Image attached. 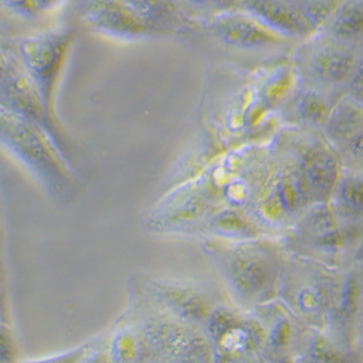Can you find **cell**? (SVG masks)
Listing matches in <instances>:
<instances>
[{
  "instance_id": "obj_1",
  "label": "cell",
  "mask_w": 363,
  "mask_h": 363,
  "mask_svg": "<svg viewBox=\"0 0 363 363\" xmlns=\"http://www.w3.org/2000/svg\"><path fill=\"white\" fill-rule=\"evenodd\" d=\"M220 264L233 292L245 302H260L277 282L278 260L260 245L228 247L221 253Z\"/></svg>"
},
{
  "instance_id": "obj_2",
  "label": "cell",
  "mask_w": 363,
  "mask_h": 363,
  "mask_svg": "<svg viewBox=\"0 0 363 363\" xmlns=\"http://www.w3.org/2000/svg\"><path fill=\"white\" fill-rule=\"evenodd\" d=\"M72 40L70 29H48L23 38L19 44L22 69L35 86L45 109L51 105L54 86Z\"/></svg>"
},
{
  "instance_id": "obj_3",
  "label": "cell",
  "mask_w": 363,
  "mask_h": 363,
  "mask_svg": "<svg viewBox=\"0 0 363 363\" xmlns=\"http://www.w3.org/2000/svg\"><path fill=\"white\" fill-rule=\"evenodd\" d=\"M77 9L84 25L102 37L141 40L160 35L131 6L128 0H79Z\"/></svg>"
},
{
  "instance_id": "obj_4",
  "label": "cell",
  "mask_w": 363,
  "mask_h": 363,
  "mask_svg": "<svg viewBox=\"0 0 363 363\" xmlns=\"http://www.w3.org/2000/svg\"><path fill=\"white\" fill-rule=\"evenodd\" d=\"M206 28L221 43L235 48H260L285 40L241 8L211 13Z\"/></svg>"
},
{
  "instance_id": "obj_5",
  "label": "cell",
  "mask_w": 363,
  "mask_h": 363,
  "mask_svg": "<svg viewBox=\"0 0 363 363\" xmlns=\"http://www.w3.org/2000/svg\"><path fill=\"white\" fill-rule=\"evenodd\" d=\"M167 320L151 318L143 327L144 339L155 350L174 356L177 360H208L211 352L208 340L188 327L191 324Z\"/></svg>"
},
{
  "instance_id": "obj_6",
  "label": "cell",
  "mask_w": 363,
  "mask_h": 363,
  "mask_svg": "<svg viewBox=\"0 0 363 363\" xmlns=\"http://www.w3.org/2000/svg\"><path fill=\"white\" fill-rule=\"evenodd\" d=\"M295 163L313 201L325 203L335 192L340 176V162L335 150L318 138L307 140L299 145Z\"/></svg>"
},
{
  "instance_id": "obj_7",
  "label": "cell",
  "mask_w": 363,
  "mask_h": 363,
  "mask_svg": "<svg viewBox=\"0 0 363 363\" xmlns=\"http://www.w3.org/2000/svg\"><path fill=\"white\" fill-rule=\"evenodd\" d=\"M353 45L330 37L328 41L315 45L307 57L308 76L323 86H337L349 82L360 65Z\"/></svg>"
},
{
  "instance_id": "obj_8",
  "label": "cell",
  "mask_w": 363,
  "mask_h": 363,
  "mask_svg": "<svg viewBox=\"0 0 363 363\" xmlns=\"http://www.w3.org/2000/svg\"><path fill=\"white\" fill-rule=\"evenodd\" d=\"M151 294L173 318L191 325L205 324L211 311L205 296L191 286L156 281Z\"/></svg>"
},
{
  "instance_id": "obj_9",
  "label": "cell",
  "mask_w": 363,
  "mask_h": 363,
  "mask_svg": "<svg viewBox=\"0 0 363 363\" xmlns=\"http://www.w3.org/2000/svg\"><path fill=\"white\" fill-rule=\"evenodd\" d=\"M311 202L314 201L304 177L296 163H291L279 173L274 192L264 201V208L269 209V213L274 211V218H288L302 213Z\"/></svg>"
},
{
  "instance_id": "obj_10",
  "label": "cell",
  "mask_w": 363,
  "mask_h": 363,
  "mask_svg": "<svg viewBox=\"0 0 363 363\" xmlns=\"http://www.w3.org/2000/svg\"><path fill=\"white\" fill-rule=\"evenodd\" d=\"M325 125L328 138L337 145L346 147L353 137L362 134L360 104H356L352 98L350 101H342L335 111L328 113Z\"/></svg>"
},
{
  "instance_id": "obj_11",
  "label": "cell",
  "mask_w": 363,
  "mask_h": 363,
  "mask_svg": "<svg viewBox=\"0 0 363 363\" xmlns=\"http://www.w3.org/2000/svg\"><path fill=\"white\" fill-rule=\"evenodd\" d=\"M362 22L360 0H345L324 26L330 38L354 44L362 37Z\"/></svg>"
},
{
  "instance_id": "obj_12",
  "label": "cell",
  "mask_w": 363,
  "mask_h": 363,
  "mask_svg": "<svg viewBox=\"0 0 363 363\" xmlns=\"http://www.w3.org/2000/svg\"><path fill=\"white\" fill-rule=\"evenodd\" d=\"M262 335L256 324L237 320L214 345L224 354H247L260 347Z\"/></svg>"
},
{
  "instance_id": "obj_13",
  "label": "cell",
  "mask_w": 363,
  "mask_h": 363,
  "mask_svg": "<svg viewBox=\"0 0 363 363\" xmlns=\"http://www.w3.org/2000/svg\"><path fill=\"white\" fill-rule=\"evenodd\" d=\"M209 228L216 235L237 238V240H250L255 238L257 231L250 224V221L237 211H224L217 214L209 223Z\"/></svg>"
},
{
  "instance_id": "obj_14",
  "label": "cell",
  "mask_w": 363,
  "mask_h": 363,
  "mask_svg": "<svg viewBox=\"0 0 363 363\" xmlns=\"http://www.w3.org/2000/svg\"><path fill=\"white\" fill-rule=\"evenodd\" d=\"M295 108L299 118L311 125L325 124L330 113V109L324 99L318 94L311 92V90L298 96Z\"/></svg>"
},
{
  "instance_id": "obj_15",
  "label": "cell",
  "mask_w": 363,
  "mask_h": 363,
  "mask_svg": "<svg viewBox=\"0 0 363 363\" xmlns=\"http://www.w3.org/2000/svg\"><path fill=\"white\" fill-rule=\"evenodd\" d=\"M335 191H337V202L342 205L343 211L349 214H362L363 185L360 176L345 177L340 180V184L337 182Z\"/></svg>"
},
{
  "instance_id": "obj_16",
  "label": "cell",
  "mask_w": 363,
  "mask_h": 363,
  "mask_svg": "<svg viewBox=\"0 0 363 363\" xmlns=\"http://www.w3.org/2000/svg\"><path fill=\"white\" fill-rule=\"evenodd\" d=\"M65 0H0V5L22 16L48 13L57 9Z\"/></svg>"
},
{
  "instance_id": "obj_17",
  "label": "cell",
  "mask_w": 363,
  "mask_h": 363,
  "mask_svg": "<svg viewBox=\"0 0 363 363\" xmlns=\"http://www.w3.org/2000/svg\"><path fill=\"white\" fill-rule=\"evenodd\" d=\"M237 320H238V317L233 311H230L228 308H224V307L209 311L208 318L205 321L209 340L216 343Z\"/></svg>"
},
{
  "instance_id": "obj_18",
  "label": "cell",
  "mask_w": 363,
  "mask_h": 363,
  "mask_svg": "<svg viewBox=\"0 0 363 363\" xmlns=\"http://www.w3.org/2000/svg\"><path fill=\"white\" fill-rule=\"evenodd\" d=\"M174 2H180L184 5H189L194 8H199L203 11H208L211 13L238 8L240 0H174Z\"/></svg>"
},
{
  "instance_id": "obj_19",
  "label": "cell",
  "mask_w": 363,
  "mask_h": 363,
  "mask_svg": "<svg viewBox=\"0 0 363 363\" xmlns=\"http://www.w3.org/2000/svg\"><path fill=\"white\" fill-rule=\"evenodd\" d=\"M289 340V325L286 321H279L274 325V330L270 331L269 343L272 347L282 349Z\"/></svg>"
},
{
  "instance_id": "obj_20",
  "label": "cell",
  "mask_w": 363,
  "mask_h": 363,
  "mask_svg": "<svg viewBox=\"0 0 363 363\" xmlns=\"http://www.w3.org/2000/svg\"><path fill=\"white\" fill-rule=\"evenodd\" d=\"M310 354L314 356L315 360H339V357H336V353L331 350V346L320 337L313 340V343L310 345Z\"/></svg>"
},
{
  "instance_id": "obj_21",
  "label": "cell",
  "mask_w": 363,
  "mask_h": 363,
  "mask_svg": "<svg viewBox=\"0 0 363 363\" xmlns=\"http://www.w3.org/2000/svg\"><path fill=\"white\" fill-rule=\"evenodd\" d=\"M9 62L5 58V55L2 54V51H0V80L4 79V76L6 74L8 69H9Z\"/></svg>"
}]
</instances>
